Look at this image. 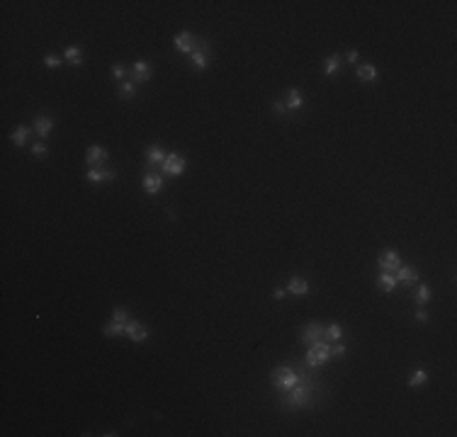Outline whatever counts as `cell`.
<instances>
[{
    "mask_svg": "<svg viewBox=\"0 0 457 437\" xmlns=\"http://www.w3.org/2000/svg\"><path fill=\"white\" fill-rule=\"evenodd\" d=\"M282 403L290 405V408H309L314 403V384L307 379L304 371H299V382L287 391V398Z\"/></svg>",
    "mask_w": 457,
    "mask_h": 437,
    "instance_id": "obj_1",
    "label": "cell"
},
{
    "mask_svg": "<svg viewBox=\"0 0 457 437\" xmlns=\"http://www.w3.org/2000/svg\"><path fill=\"white\" fill-rule=\"evenodd\" d=\"M270 382H272V386H275L278 391L287 393L294 384L299 382V369H292V367H287V364H282V367H278V369H272Z\"/></svg>",
    "mask_w": 457,
    "mask_h": 437,
    "instance_id": "obj_2",
    "label": "cell"
},
{
    "mask_svg": "<svg viewBox=\"0 0 457 437\" xmlns=\"http://www.w3.org/2000/svg\"><path fill=\"white\" fill-rule=\"evenodd\" d=\"M331 360H333V357H331V345H328L326 340H319V342L309 345V350H307V364L314 367V369L323 367L326 362H331Z\"/></svg>",
    "mask_w": 457,
    "mask_h": 437,
    "instance_id": "obj_3",
    "label": "cell"
},
{
    "mask_svg": "<svg viewBox=\"0 0 457 437\" xmlns=\"http://www.w3.org/2000/svg\"><path fill=\"white\" fill-rule=\"evenodd\" d=\"M185 168H188L185 155H180V153H168L166 161H163V165H161V173L170 175V177H178V175L185 173Z\"/></svg>",
    "mask_w": 457,
    "mask_h": 437,
    "instance_id": "obj_4",
    "label": "cell"
},
{
    "mask_svg": "<svg viewBox=\"0 0 457 437\" xmlns=\"http://www.w3.org/2000/svg\"><path fill=\"white\" fill-rule=\"evenodd\" d=\"M190 61H192L195 71H204L209 66V42L207 39H197V49H195V54L190 56Z\"/></svg>",
    "mask_w": 457,
    "mask_h": 437,
    "instance_id": "obj_5",
    "label": "cell"
},
{
    "mask_svg": "<svg viewBox=\"0 0 457 437\" xmlns=\"http://www.w3.org/2000/svg\"><path fill=\"white\" fill-rule=\"evenodd\" d=\"M299 333H301L299 340L304 345H314V342L326 338V328H323L321 323H307V326H301Z\"/></svg>",
    "mask_w": 457,
    "mask_h": 437,
    "instance_id": "obj_6",
    "label": "cell"
},
{
    "mask_svg": "<svg viewBox=\"0 0 457 437\" xmlns=\"http://www.w3.org/2000/svg\"><path fill=\"white\" fill-rule=\"evenodd\" d=\"M377 262H379V267H382V272H397V270L402 267V258H399L397 251H382Z\"/></svg>",
    "mask_w": 457,
    "mask_h": 437,
    "instance_id": "obj_7",
    "label": "cell"
},
{
    "mask_svg": "<svg viewBox=\"0 0 457 437\" xmlns=\"http://www.w3.org/2000/svg\"><path fill=\"white\" fill-rule=\"evenodd\" d=\"M173 44H175V49H178L180 54H195V49H197V37H192L190 32H180L175 39H173Z\"/></svg>",
    "mask_w": 457,
    "mask_h": 437,
    "instance_id": "obj_8",
    "label": "cell"
},
{
    "mask_svg": "<svg viewBox=\"0 0 457 437\" xmlns=\"http://www.w3.org/2000/svg\"><path fill=\"white\" fill-rule=\"evenodd\" d=\"M85 161H88L90 168H100V165H105V161H110V153L100 146H90L85 151Z\"/></svg>",
    "mask_w": 457,
    "mask_h": 437,
    "instance_id": "obj_9",
    "label": "cell"
},
{
    "mask_svg": "<svg viewBox=\"0 0 457 437\" xmlns=\"http://www.w3.org/2000/svg\"><path fill=\"white\" fill-rule=\"evenodd\" d=\"M394 277H397V282H402L404 287H411V284L418 282V270L411 267V265H404L402 262V267L394 272Z\"/></svg>",
    "mask_w": 457,
    "mask_h": 437,
    "instance_id": "obj_10",
    "label": "cell"
},
{
    "mask_svg": "<svg viewBox=\"0 0 457 437\" xmlns=\"http://www.w3.org/2000/svg\"><path fill=\"white\" fill-rule=\"evenodd\" d=\"M124 333H127L129 338L134 340V342H144V340L148 338V330H146V326H141L139 321H127V323H124Z\"/></svg>",
    "mask_w": 457,
    "mask_h": 437,
    "instance_id": "obj_11",
    "label": "cell"
},
{
    "mask_svg": "<svg viewBox=\"0 0 457 437\" xmlns=\"http://www.w3.org/2000/svg\"><path fill=\"white\" fill-rule=\"evenodd\" d=\"M85 177H88L93 185H100V182H110V180H114V177H117V173H114V170H110V168H90Z\"/></svg>",
    "mask_w": 457,
    "mask_h": 437,
    "instance_id": "obj_12",
    "label": "cell"
},
{
    "mask_svg": "<svg viewBox=\"0 0 457 437\" xmlns=\"http://www.w3.org/2000/svg\"><path fill=\"white\" fill-rule=\"evenodd\" d=\"M154 76V68H151V64L148 61H136L134 64V73H132V83H146L148 78Z\"/></svg>",
    "mask_w": 457,
    "mask_h": 437,
    "instance_id": "obj_13",
    "label": "cell"
},
{
    "mask_svg": "<svg viewBox=\"0 0 457 437\" xmlns=\"http://www.w3.org/2000/svg\"><path fill=\"white\" fill-rule=\"evenodd\" d=\"M51 129H54V119H51V117H46V114H39V117L34 119V131H37V136H39L42 141H44V139H49Z\"/></svg>",
    "mask_w": 457,
    "mask_h": 437,
    "instance_id": "obj_14",
    "label": "cell"
},
{
    "mask_svg": "<svg viewBox=\"0 0 457 437\" xmlns=\"http://www.w3.org/2000/svg\"><path fill=\"white\" fill-rule=\"evenodd\" d=\"M309 289H312V284L307 282V279H301V277H292L290 284H287V292H290L292 296H307Z\"/></svg>",
    "mask_w": 457,
    "mask_h": 437,
    "instance_id": "obj_15",
    "label": "cell"
},
{
    "mask_svg": "<svg viewBox=\"0 0 457 437\" xmlns=\"http://www.w3.org/2000/svg\"><path fill=\"white\" fill-rule=\"evenodd\" d=\"M161 187H163V177H161L158 173H146L144 175V190L148 192V195H158Z\"/></svg>",
    "mask_w": 457,
    "mask_h": 437,
    "instance_id": "obj_16",
    "label": "cell"
},
{
    "mask_svg": "<svg viewBox=\"0 0 457 437\" xmlns=\"http://www.w3.org/2000/svg\"><path fill=\"white\" fill-rule=\"evenodd\" d=\"M166 155H168V153L163 151L161 146H148V148H146V163H148V168H154V165H163Z\"/></svg>",
    "mask_w": 457,
    "mask_h": 437,
    "instance_id": "obj_17",
    "label": "cell"
},
{
    "mask_svg": "<svg viewBox=\"0 0 457 437\" xmlns=\"http://www.w3.org/2000/svg\"><path fill=\"white\" fill-rule=\"evenodd\" d=\"M397 277H394V272H379L377 277V287L382 289V292H387V294H391L394 289H397Z\"/></svg>",
    "mask_w": 457,
    "mask_h": 437,
    "instance_id": "obj_18",
    "label": "cell"
},
{
    "mask_svg": "<svg viewBox=\"0 0 457 437\" xmlns=\"http://www.w3.org/2000/svg\"><path fill=\"white\" fill-rule=\"evenodd\" d=\"M285 105H287V112H292V109H301V107H304V95H301L297 87H292Z\"/></svg>",
    "mask_w": 457,
    "mask_h": 437,
    "instance_id": "obj_19",
    "label": "cell"
},
{
    "mask_svg": "<svg viewBox=\"0 0 457 437\" xmlns=\"http://www.w3.org/2000/svg\"><path fill=\"white\" fill-rule=\"evenodd\" d=\"M355 73L360 80H375V78H377V68L372 64H360L355 68Z\"/></svg>",
    "mask_w": 457,
    "mask_h": 437,
    "instance_id": "obj_20",
    "label": "cell"
},
{
    "mask_svg": "<svg viewBox=\"0 0 457 437\" xmlns=\"http://www.w3.org/2000/svg\"><path fill=\"white\" fill-rule=\"evenodd\" d=\"M341 61H343V58H341V56H338V54L328 56V58L323 61V76H333L336 71L341 68Z\"/></svg>",
    "mask_w": 457,
    "mask_h": 437,
    "instance_id": "obj_21",
    "label": "cell"
},
{
    "mask_svg": "<svg viewBox=\"0 0 457 437\" xmlns=\"http://www.w3.org/2000/svg\"><path fill=\"white\" fill-rule=\"evenodd\" d=\"M29 134H32L29 127H17V129L12 131V143H15V146H24L27 139H29Z\"/></svg>",
    "mask_w": 457,
    "mask_h": 437,
    "instance_id": "obj_22",
    "label": "cell"
},
{
    "mask_svg": "<svg viewBox=\"0 0 457 437\" xmlns=\"http://www.w3.org/2000/svg\"><path fill=\"white\" fill-rule=\"evenodd\" d=\"M431 296H433L431 287H428V284H418V289H416V304L425 306L428 301H431Z\"/></svg>",
    "mask_w": 457,
    "mask_h": 437,
    "instance_id": "obj_23",
    "label": "cell"
},
{
    "mask_svg": "<svg viewBox=\"0 0 457 437\" xmlns=\"http://www.w3.org/2000/svg\"><path fill=\"white\" fill-rule=\"evenodd\" d=\"M64 56H66V61L71 66H83V54H80L78 46H68L66 51H64Z\"/></svg>",
    "mask_w": 457,
    "mask_h": 437,
    "instance_id": "obj_24",
    "label": "cell"
},
{
    "mask_svg": "<svg viewBox=\"0 0 457 437\" xmlns=\"http://www.w3.org/2000/svg\"><path fill=\"white\" fill-rule=\"evenodd\" d=\"M136 95V85L132 83V80H122L119 83V98L122 100H132Z\"/></svg>",
    "mask_w": 457,
    "mask_h": 437,
    "instance_id": "obj_25",
    "label": "cell"
},
{
    "mask_svg": "<svg viewBox=\"0 0 457 437\" xmlns=\"http://www.w3.org/2000/svg\"><path fill=\"white\" fill-rule=\"evenodd\" d=\"M425 382H428V371H425V369H416L411 374V379H409V386L416 389V386H423Z\"/></svg>",
    "mask_w": 457,
    "mask_h": 437,
    "instance_id": "obj_26",
    "label": "cell"
},
{
    "mask_svg": "<svg viewBox=\"0 0 457 437\" xmlns=\"http://www.w3.org/2000/svg\"><path fill=\"white\" fill-rule=\"evenodd\" d=\"M122 333H124V323H119V321H110V323L105 326V335H110V338L122 335Z\"/></svg>",
    "mask_w": 457,
    "mask_h": 437,
    "instance_id": "obj_27",
    "label": "cell"
},
{
    "mask_svg": "<svg viewBox=\"0 0 457 437\" xmlns=\"http://www.w3.org/2000/svg\"><path fill=\"white\" fill-rule=\"evenodd\" d=\"M346 352H348V345H346V342L336 340V345L331 348V357H333V360H341V357H346Z\"/></svg>",
    "mask_w": 457,
    "mask_h": 437,
    "instance_id": "obj_28",
    "label": "cell"
},
{
    "mask_svg": "<svg viewBox=\"0 0 457 437\" xmlns=\"http://www.w3.org/2000/svg\"><path fill=\"white\" fill-rule=\"evenodd\" d=\"M326 335H328L331 340H341L343 338V328L338 326V323H331V326L326 328Z\"/></svg>",
    "mask_w": 457,
    "mask_h": 437,
    "instance_id": "obj_29",
    "label": "cell"
},
{
    "mask_svg": "<svg viewBox=\"0 0 457 437\" xmlns=\"http://www.w3.org/2000/svg\"><path fill=\"white\" fill-rule=\"evenodd\" d=\"M112 321H119V323H127L129 321V311L122 308V306H117L114 311H112Z\"/></svg>",
    "mask_w": 457,
    "mask_h": 437,
    "instance_id": "obj_30",
    "label": "cell"
},
{
    "mask_svg": "<svg viewBox=\"0 0 457 437\" xmlns=\"http://www.w3.org/2000/svg\"><path fill=\"white\" fill-rule=\"evenodd\" d=\"M46 153H49V148H46V146H44L42 141H37V143L32 146V155H37V158H44Z\"/></svg>",
    "mask_w": 457,
    "mask_h": 437,
    "instance_id": "obj_31",
    "label": "cell"
},
{
    "mask_svg": "<svg viewBox=\"0 0 457 437\" xmlns=\"http://www.w3.org/2000/svg\"><path fill=\"white\" fill-rule=\"evenodd\" d=\"M44 66L46 68H58V66H61V58L54 56V54H49V56H44Z\"/></svg>",
    "mask_w": 457,
    "mask_h": 437,
    "instance_id": "obj_32",
    "label": "cell"
},
{
    "mask_svg": "<svg viewBox=\"0 0 457 437\" xmlns=\"http://www.w3.org/2000/svg\"><path fill=\"white\" fill-rule=\"evenodd\" d=\"M124 76H127V68H124L122 64H117L112 68V78H114V80H124Z\"/></svg>",
    "mask_w": 457,
    "mask_h": 437,
    "instance_id": "obj_33",
    "label": "cell"
},
{
    "mask_svg": "<svg viewBox=\"0 0 457 437\" xmlns=\"http://www.w3.org/2000/svg\"><path fill=\"white\" fill-rule=\"evenodd\" d=\"M272 112H275V114H287V105H285V100H275V102H272Z\"/></svg>",
    "mask_w": 457,
    "mask_h": 437,
    "instance_id": "obj_34",
    "label": "cell"
},
{
    "mask_svg": "<svg viewBox=\"0 0 457 437\" xmlns=\"http://www.w3.org/2000/svg\"><path fill=\"white\" fill-rule=\"evenodd\" d=\"M428 311H425L423 306H418V311H416V321H418V323H428Z\"/></svg>",
    "mask_w": 457,
    "mask_h": 437,
    "instance_id": "obj_35",
    "label": "cell"
},
{
    "mask_svg": "<svg viewBox=\"0 0 457 437\" xmlns=\"http://www.w3.org/2000/svg\"><path fill=\"white\" fill-rule=\"evenodd\" d=\"M287 296V289H275V294H272V299H278V301H282Z\"/></svg>",
    "mask_w": 457,
    "mask_h": 437,
    "instance_id": "obj_36",
    "label": "cell"
},
{
    "mask_svg": "<svg viewBox=\"0 0 457 437\" xmlns=\"http://www.w3.org/2000/svg\"><path fill=\"white\" fill-rule=\"evenodd\" d=\"M348 61H350V64H357V61H360V54H357V51H348Z\"/></svg>",
    "mask_w": 457,
    "mask_h": 437,
    "instance_id": "obj_37",
    "label": "cell"
}]
</instances>
